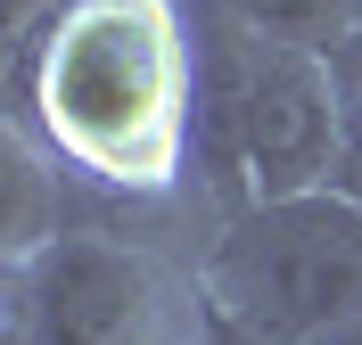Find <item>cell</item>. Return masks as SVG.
Here are the masks:
<instances>
[{
    "instance_id": "obj_5",
    "label": "cell",
    "mask_w": 362,
    "mask_h": 345,
    "mask_svg": "<svg viewBox=\"0 0 362 345\" xmlns=\"http://www.w3.org/2000/svg\"><path fill=\"white\" fill-rule=\"evenodd\" d=\"M239 33L255 42H288V49H354L362 42V0H214Z\"/></svg>"
},
{
    "instance_id": "obj_8",
    "label": "cell",
    "mask_w": 362,
    "mask_h": 345,
    "mask_svg": "<svg viewBox=\"0 0 362 345\" xmlns=\"http://www.w3.org/2000/svg\"><path fill=\"white\" fill-rule=\"evenodd\" d=\"M206 345H255V337H239V329H223V321H206Z\"/></svg>"
},
{
    "instance_id": "obj_7",
    "label": "cell",
    "mask_w": 362,
    "mask_h": 345,
    "mask_svg": "<svg viewBox=\"0 0 362 345\" xmlns=\"http://www.w3.org/2000/svg\"><path fill=\"white\" fill-rule=\"evenodd\" d=\"M313 345H362V313H354V321H338V329H321Z\"/></svg>"
},
{
    "instance_id": "obj_3",
    "label": "cell",
    "mask_w": 362,
    "mask_h": 345,
    "mask_svg": "<svg viewBox=\"0 0 362 345\" xmlns=\"http://www.w3.org/2000/svg\"><path fill=\"white\" fill-rule=\"evenodd\" d=\"M206 279L140 230L66 222L8 263V345H206Z\"/></svg>"
},
{
    "instance_id": "obj_6",
    "label": "cell",
    "mask_w": 362,
    "mask_h": 345,
    "mask_svg": "<svg viewBox=\"0 0 362 345\" xmlns=\"http://www.w3.org/2000/svg\"><path fill=\"white\" fill-rule=\"evenodd\" d=\"M329 189H346V198L362 206V115H354V140H346V157H338V181H329Z\"/></svg>"
},
{
    "instance_id": "obj_1",
    "label": "cell",
    "mask_w": 362,
    "mask_h": 345,
    "mask_svg": "<svg viewBox=\"0 0 362 345\" xmlns=\"http://www.w3.org/2000/svg\"><path fill=\"white\" fill-rule=\"evenodd\" d=\"M17 132L90 189L157 198L189 173L206 58L181 0H58L33 42L8 49Z\"/></svg>"
},
{
    "instance_id": "obj_2",
    "label": "cell",
    "mask_w": 362,
    "mask_h": 345,
    "mask_svg": "<svg viewBox=\"0 0 362 345\" xmlns=\"http://www.w3.org/2000/svg\"><path fill=\"white\" fill-rule=\"evenodd\" d=\"M198 279L223 329L255 345H313L362 313V206L346 189L230 206Z\"/></svg>"
},
{
    "instance_id": "obj_4",
    "label": "cell",
    "mask_w": 362,
    "mask_h": 345,
    "mask_svg": "<svg viewBox=\"0 0 362 345\" xmlns=\"http://www.w3.org/2000/svg\"><path fill=\"white\" fill-rule=\"evenodd\" d=\"M206 107L223 123V164L239 173V206L305 198L338 181V157L354 140V74L338 49L255 42L223 17L206 49Z\"/></svg>"
}]
</instances>
